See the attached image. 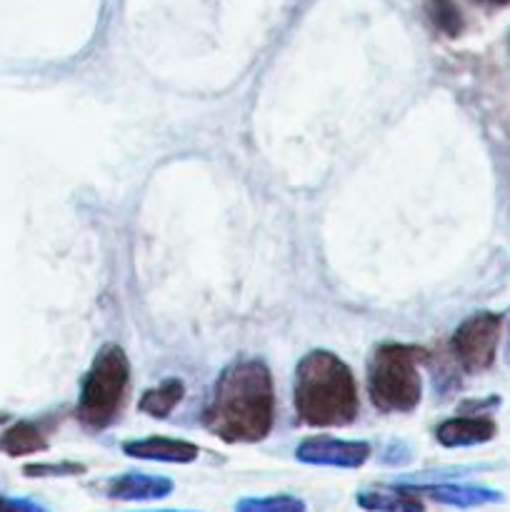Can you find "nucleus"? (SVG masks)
Instances as JSON below:
<instances>
[{
    "mask_svg": "<svg viewBox=\"0 0 510 512\" xmlns=\"http://www.w3.org/2000/svg\"><path fill=\"white\" fill-rule=\"evenodd\" d=\"M273 418V380L258 360L230 365L203 413L205 428L225 443H258L270 433Z\"/></svg>",
    "mask_w": 510,
    "mask_h": 512,
    "instance_id": "f257e3e1",
    "label": "nucleus"
},
{
    "mask_svg": "<svg viewBox=\"0 0 510 512\" xmlns=\"http://www.w3.org/2000/svg\"><path fill=\"white\" fill-rule=\"evenodd\" d=\"M295 408L313 428H343L358 415V385L348 365L333 353H308L295 373Z\"/></svg>",
    "mask_w": 510,
    "mask_h": 512,
    "instance_id": "f03ea898",
    "label": "nucleus"
},
{
    "mask_svg": "<svg viewBox=\"0 0 510 512\" xmlns=\"http://www.w3.org/2000/svg\"><path fill=\"white\" fill-rule=\"evenodd\" d=\"M423 350L408 345H380L368 363L370 400L383 413H408L420 403Z\"/></svg>",
    "mask_w": 510,
    "mask_h": 512,
    "instance_id": "7ed1b4c3",
    "label": "nucleus"
},
{
    "mask_svg": "<svg viewBox=\"0 0 510 512\" xmlns=\"http://www.w3.org/2000/svg\"><path fill=\"white\" fill-rule=\"evenodd\" d=\"M128 380V355L118 345H105L95 355L93 365H90L88 375H85L83 390H80V423L90 430L108 428L118 418L120 408H123Z\"/></svg>",
    "mask_w": 510,
    "mask_h": 512,
    "instance_id": "20e7f679",
    "label": "nucleus"
},
{
    "mask_svg": "<svg viewBox=\"0 0 510 512\" xmlns=\"http://www.w3.org/2000/svg\"><path fill=\"white\" fill-rule=\"evenodd\" d=\"M503 320L495 313H475L460 323L450 340L453 358L465 373L478 375L495 363Z\"/></svg>",
    "mask_w": 510,
    "mask_h": 512,
    "instance_id": "39448f33",
    "label": "nucleus"
},
{
    "mask_svg": "<svg viewBox=\"0 0 510 512\" xmlns=\"http://www.w3.org/2000/svg\"><path fill=\"white\" fill-rule=\"evenodd\" d=\"M498 428L485 415H470V418H453L445 420L438 428V440L448 448H465V445H480L495 438Z\"/></svg>",
    "mask_w": 510,
    "mask_h": 512,
    "instance_id": "423d86ee",
    "label": "nucleus"
},
{
    "mask_svg": "<svg viewBox=\"0 0 510 512\" xmlns=\"http://www.w3.org/2000/svg\"><path fill=\"white\" fill-rule=\"evenodd\" d=\"M368 448L360 443H335V440H308L300 448V458L313 463H335V465H358L363 463Z\"/></svg>",
    "mask_w": 510,
    "mask_h": 512,
    "instance_id": "0eeeda50",
    "label": "nucleus"
},
{
    "mask_svg": "<svg viewBox=\"0 0 510 512\" xmlns=\"http://www.w3.org/2000/svg\"><path fill=\"white\" fill-rule=\"evenodd\" d=\"M130 455L135 458H150V460H168V463H188L198 455V448L183 440H168V438H148L140 443L125 445Z\"/></svg>",
    "mask_w": 510,
    "mask_h": 512,
    "instance_id": "6e6552de",
    "label": "nucleus"
},
{
    "mask_svg": "<svg viewBox=\"0 0 510 512\" xmlns=\"http://www.w3.org/2000/svg\"><path fill=\"white\" fill-rule=\"evenodd\" d=\"M48 448L45 443V435L35 428L33 423H15L13 428L5 430L3 438H0V450L10 458H23V455L40 453V450Z\"/></svg>",
    "mask_w": 510,
    "mask_h": 512,
    "instance_id": "1a4fd4ad",
    "label": "nucleus"
},
{
    "mask_svg": "<svg viewBox=\"0 0 510 512\" xmlns=\"http://www.w3.org/2000/svg\"><path fill=\"white\" fill-rule=\"evenodd\" d=\"M183 393L185 390L180 380H165L163 385H158V388L148 390V393L143 395V400H140V410L153 415V418H168L170 410L183 400Z\"/></svg>",
    "mask_w": 510,
    "mask_h": 512,
    "instance_id": "9d476101",
    "label": "nucleus"
},
{
    "mask_svg": "<svg viewBox=\"0 0 510 512\" xmlns=\"http://www.w3.org/2000/svg\"><path fill=\"white\" fill-rule=\"evenodd\" d=\"M430 18L450 38L460 35L463 30V15H460L455 0H430Z\"/></svg>",
    "mask_w": 510,
    "mask_h": 512,
    "instance_id": "9b49d317",
    "label": "nucleus"
},
{
    "mask_svg": "<svg viewBox=\"0 0 510 512\" xmlns=\"http://www.w3.org/2000/svg\"><path fill=\"white\" fill-rule=\"evenodd\" d=\"M473 3L485 5V8H505V5H510V0H473Z\"/></svg>",
    "mask_w": 510,
    "mask_h": 512,
    "instance_id": "f8f14e48",
    "label": "nucleus"
},
{
    "mask_svg": "<svg viewBox=\"0 0 510 512\" xmlns=\"http://www.w3.org/2000/svg\"><path fill=\"white\" fill-rule=\"evenodd\" d=\"M5 420H8V415H3V413H0V423H5Z\"/></svg>",
    "mask_w": 510,
    "mask_h": 512,
    "instance_id": "ddd939ff",
    "label": "nucleus"
},
{
    "mask_svg": "<svg viewBox=\"0 0 510 512\" xmlns=\"http://www.w3.org/2000/svg\"><path fill=\"white\" fill-rule=\"evenodd\" d=\"M508 358H510V328H508Z\"/></svg>",
    "mask_w": 510,
    "mask_h": 512,
    "instance_id": "4468645a",
    "label": "nucleus"
}]
</instances>
